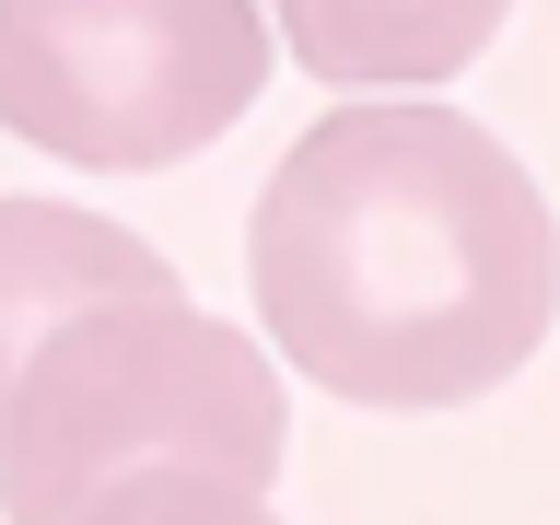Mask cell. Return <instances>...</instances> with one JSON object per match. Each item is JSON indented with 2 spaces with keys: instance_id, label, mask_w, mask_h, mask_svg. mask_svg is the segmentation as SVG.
<instances>
[{
  "instance_id": "3957f363",
  "label": "cell",
  "mask_w": 560,
  "mask_h": 525,
  "mask_svg": "<svg viewBox=\"0 0 560 525\" xmlns=\"http://www.w3.org/2000/svg\"><path fill=\"white\" fill-rule=\"evenodd\" d=\"M280 35L245 0H0V129L94 175L187 164L269 82Z\"/></svg>"
},
{
  "instance_id": "277c9868",
  "label": "cell",
  "mask_w": 560,
  "mask_h": 525,
  "mask_svg": "<svg viewBox=\"0 0 560 525\" xmlns=\"http://www.w3.org/2000/svg\"><path fill=\"white\" fill-rule=\"evenodd\" d=\"M129 304H187V280L129 222L70 210V199H0V420H12V385L35 374L47 339Z\"/></svg>"
},
{
  "instance_id": "8992f818",
  "label": "cell",
  "mask_w": 560,
  "mask_h": 525,
  "mask_svg": "<svg viewBox=\"0 0 560 525\" xmlns=\"http://www.w3.org/2000/svg\"><path fill=\"white\" fill-rule=\"evenodd\" d=\"M82 525H280V502L269 490H234V479H199V467H140Z\"/></svg>"
},
{
  "instance_id": "7a4b0ae2",
  "label": "cell",
  "mask_w": 560,
  "mask_h": 525,
  "mask_svg": "<svg viewBox=\"0 0 560 525\" xmlns=\"http://www.w3.org/2000/svg\"><path fill=\"white\" fill-rule=\"evenodd\" d=\"M292 409L269 350L199 304H129L35 350L0 420V525H82L140 467L280 490Z\"/></svg>"
},
{
  "instance_id": "6da1fadb",
  "label": "cell",
  "mask_w": 560,
  "mask_h": 525,
  "mask_svg": "<svg viewBox=\"0 0 560 525\" xmlns=\"http://www.w3.org/2000/svg\"><path fill=\"white\" fill-rule=\"evenodd\" d=\"M245 292L280 362L350 409H467L560 304L537 175L455 105H339L245 210Z\"/></svg>"
},
{
  "instance_id": "5b68a950",
  "label": "cell",
  "mask_w": 560,
  "mask_h": 525,
  "mask_svg": "<svg viewBox=\"0 0 560 525\" xmlns=\"http://www.w3.org/2000/svg\"><path fill=\"white\" fill-rule=\"evenodd\" d=\"M514 24L502 0H420V12H362V0H292V12H269V35L292 47V59L315 70V82H339L350 105H385L397 82H444V70H467L490 47V35Z\"/></svg>"
}]
</instances>
